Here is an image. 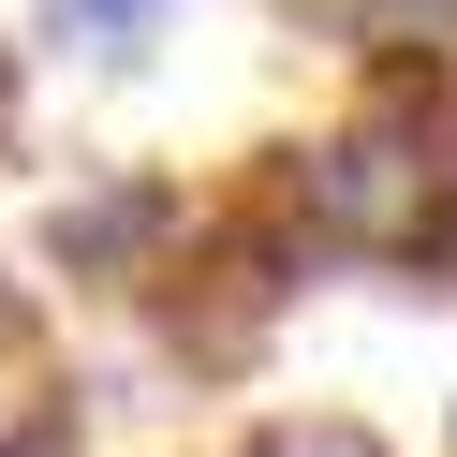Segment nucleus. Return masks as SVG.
Segmentation results:
<instances>
[{
    "mask_svg": "<svg viewBox=\"0 0 457 457\" xmlns=\"http://www.w3.org/2000/svg\"><path fill=\"white\" fill-rule=\"evenodd\" d=\"M89 443V413L74 398H30V413H0V457H74Z\"/></svg>",
    "mask_w": 457,
    "mask_h": 457,
    "instance_id": "obj_5",
    "label": "nucleus"
},
{
    "mask_svg": "<svg viewBox=\"0 0 457 457\" xmlns=\"http://www.w3.org/2000/svg\"><path fill=\"white\" fill-rule=\"evenodd\" d=\"M192 237V192L148 178V162H104V178H74L60 207H45V280H89V295H133V280H162V251Z\"/></svg>",
    "mask_w": 457,
    "mask_h": 457,
    "instance_id": "obj_2",
    "label": "nucleus"
},
{
    "mask_svg": "<svg viewBox=\"0 0 457 457\" xmlns=\"http://www.w3.org/2000/svg\"><path fill=\"white\" fill-rule=\"evenodd\" d=\"M30 45L74 74H148L162 60V0H30Z\"/></svg>",
    "mask_w": 457,
    "mask_h": 457,
    "instance_id": "obj_3",
    "label": "nucleus"
},
{
    "mask_svg": "<svg viewBox=\"0 0 457 457\" xmlns=\"http://www.w3.org/2000/svg\"><path fill=\"white\" fill-rule=\"evenodd\" d=\"M266 221L310 251V266H413L428 295H443V266H457V162L428 148L413 104H369V119L280 148Z\"/></svg>",
    "mask_w": 457,
    "mask_h": 457,
    "instance_id": "obj_1",
    "label": "nucleus"
},
{
    "mask_svg": "<svg viewBox=\"0 0 457 457\" xmlns=\"http://www.w3.org/2000/svg\"><path fill=\"white\" fill-rule=\"evenodd\" d=\"M237 457H398V443H384L369 413H266Z\"/></svg>",
    "mask_w": 457,
    "mask_h": 457,
    "instance_id": "obj_4",
    "label": "nucleus"
}]
</instances>
